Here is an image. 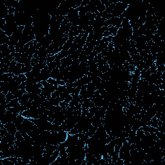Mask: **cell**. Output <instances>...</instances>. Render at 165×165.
<instances>
[{
	"mask_svg": "<svg viewBox=\"0 0 165 165\" xmlns=\"http://www.w3.org/2000/svg\"><path fill=\"white\" fill-rule=\"evenodd\" d=\"M15 137H16V139L17 141H23L24 140V138H23L22 133H21L19 131H17L15 133Z\"/></svg>",
	"mask_w": 165,
	"mask_h": 165,
	"instance_id": "cell-5",
	"label": "cell"
},
{
	"mask_svg": "<svg viewBox=\"0 0 165 165\" xmlns=\"http://www.w3.org/2000/svg\"><path fill=\"white\" fill-rule=\"evenodd\" d=\"M14 99H15L14 94H12L11 92H8V94L6 95V103H7V104L9 103Z\"/></svg>",
	"mask_w": 165,
	"mask_h": 165,
	"instance_id": "cell-4",
	"label": "cell"
},
{
	"mask_svg": "<svg viewBox=\"0 0 165 165\" xmlns=\"http://www.w3.org/2000/svg\"><path fill=\"white\" fill-rule=\"evenodd\" d=\"M47 81H48L50 84H51V85H57V80H56V79H53V78H50L49 79H48V80H47Z\"/></svg>",
	"mask_w": 165,
	"mask_h": 165,
	"instance_id": "cell-7",
	"label": "cell"
},
{
	"mask_svg": "<svg viewBox=\"0 0 165 165\" xmlns=\"http://www.w3.org/2000/svg\"><path fill=\"white\" fill-rule=\"evenodd\" d=\"M5 128L7 129V132L9 133H11V134H14L15 135L16 132L18 131L17 130V128H16V126L15 125V124L13 123V122H10V123H8L4 125Z\"/></svg>",
	"mask_w": 165,
	"mask_h": 165,
	"instance_id": "cell-1",
	"label": "cell"
},
{
	"mask_svg": "<svg viewBox=\"0 0 165 165\" xmlns=\"http://www.w3.org/2000/svg\"><path fill=\"white\" fill-rule=\"evenodd\" d=\"M25 117H23L22 115L19 114L16 117V119H14V121H13V123L15 124V125H16V126H18V125H19V124H21L23 123V121H24V119H25Z\"/></svg>",
	"mask_w": 165,
	"mask_h": 165,
	"instance_id": "cell-2",
	"label": "cell"
},
{
	"mask_svg": "<svg viewBox=\"0 0 165 165\" xmlns=\"http://www.w3.org/2000/svg\"><path fill=\"white\" fill-rule=\"evenodd\" d=\"M47 67H48V70L50 72L52 71V70H53L54 69H55V68H57V67H56V63H55V61L51 62L50 63H48V64H47Z\"/></svg>",
	"mask_w": 165,
	"mask_h": 165,
	"instance_id": "cell-6",
	"label": "cell"
},
{
	"mask_svg": "<svg viewBox=\"0 0 165 165\" xmlns=\"http://www.w3.org/2000/svg\"><path fill=\"white\" fill-rule=\"evenodd\" d=\"M19 105H20V103L19 102L18 98H15L14 99H12L9 103L7 104L8 108H10V107H16V106Z\"/></svg>",
	"mask_w": 165,
	"mask_h": 165,
	"instance_id": "cell-3",
	"label": "cell"
},
{
	"mask_svg": "<svg viewBox=\"0 0 165 165\" xmlns=\"http://www.w3.org/2000/svg\"><path fill=\"white\" fill-rule=\"evenodd\" d=\"M72 98H73V97H72V96L71 95H69V96L65 98V99H64V101H65V102H66L67 103L69 104V103H70V101L72 100Z\"/></svg>",
	"mask_w": 165,
	"mask_h": 165,
	"instance_id": "cell-8",
	"label": "cell"
}]
</instances>
